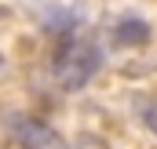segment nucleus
Segmentation results:
<instances>
[{
	"label": "nucleus",
	"mask_w": 157,
	"mask_h": 149,
	"mask_svg": "<svg viewBox=\"0 0 157 149\" xmlns=\"http://www.w3.org/2000/svg\"><path fill=\"white\" fill-rule=\"evenodd\" d=\"M7 135H11V142L18 149H70L66 138H62L55 127H48L44 120L26 116V113L7 116Z\"/></svg>",
	"instance_id": "2"
},
{
	"label": "nucleus",
	"mask_w": 157,
	"mask_h": 149,
	"mask_svg": "<svg viewBox=\"0 0 157 149\" xmlns=\"http://www.w3.org/2000/svg\"><path fill=\"white\" fill-rule=\"evenodd\" d=\"M73 149H106V142H102L99 135H80Z\"/></svg>",
	"instance_id": "4"
},
{
	"label": "nucleus",
	"mask_w": 157,
	"mask_h": 149,
	"mask_svg": "<svg viewBox=\"0 0 157 149\" xmlns=\"http://www.w3.org/2000/svg\"><path fill=\"white\" fill-rule=\"evenodd\" d=\"M0 66H4V58H0Z\"/></svg>",
	"instance_id": "5"
},
{
	"label": "nucleus",
	"mask_w": 157,
	"mask_h": 149,
	"mask_svg": "<svg viewBox=\"0 0 157 149\" xmlns=\"http://www.w3.org/2000/svg\"><path fill=\"white\" fill-rule=\"evenodd\" d=\"M146 40H150V26L143 18H121L113 26V44L121 47H143Z\"/></svg>",
	"instance_id": "3"
},
{
	"label": "nucleus",
	"mask_w": 157,
	"mask_h": 149,
	"mask_svg": "<svg viewBox=\"0 0 157 149\" xmlns=\"http://www.w3.org/2000/svg\"><path fill=\"white\" fill-rule=\"evenodd\" d=\"M99 66H102V55L91 40H62V47L51 58V73L62 91H80L99 73Z\"/></svg>",
	"instance_id": "1"
}]
</instances>
